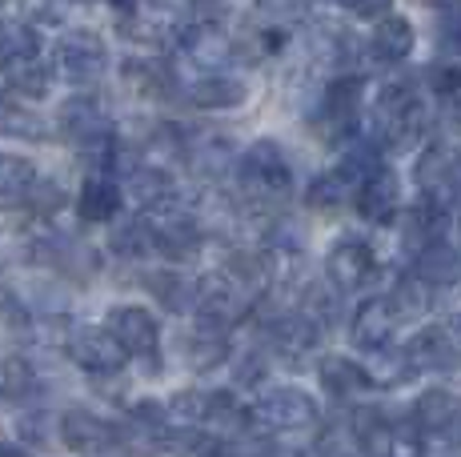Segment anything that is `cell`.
<instances>
[{
  "label": "cell",
  "instance_id": "obj_6",
  "mask_svg": "<svg viewBox=\"0 0 461 457\" xmlns=\"http://www.w3.org/2000/svg\"><path fill=\"white\" fill-rule=\"evenodd\" d=\"M197 321L217 325V329H237L245 318H249L253 301L233 285L225 273H212L197 281Z\"/></svg>",
  "mask_w": 461,
  "mask_h": 457
},
{
  "label": "cell",
  "instance_id": "obj_20",
  "mask_svg": "<svg viewBox=\"0 0 461 457\" xmlns=\"http://www.w3.org/2000/svg\"><path fill=\"white\" fill-rule=\"evenodd\" d=\"M317 381H321V390L330 393V398H357V393L374 390V377H369L366 365L349 362V357L341 354H330L317 362Z\"/></svg>",
  "mask_w": 461,
  "mask_h": 457
},
{
  "label": "cell",
  "instance_id": "obj_51",
  "mask_svg": "<svg viewBox=\"0 0 461 457\" xmlns=\"http://www.w3.org/2000/svg\"><path fill=\"white\" fill-rule=\"evenodd\" d=\"M5 4H8V0H0V8H5Z\"/></svg>",
  "mask_w": 461,
  "mask_h": 457
},
{
  "label": "cell",
  "instance_id": "obj_1",
  "mask_svg": "<svg viewBox=\"0 0 461 457\" xmlns=\"http://www.w3.org/2000/svg\"><path fill=\"white\" fill-rule=\"evenodd\" d=\"M237 184H241L245 201L257 209H277L294 193V165H289L285 148L277 140L261 137L237 157Z\"/></svg>",
  "mask_w": 461,
  "mask_h": 457
},
{
  "label": "cell",
  "instance_id": "obj_18",
  "mask_svg": "<svg viewBox=\"0 0 461 457\" xmlns=\"http://www.w3.org/2000/svg\"><path fill=\"white\" fill-rule=\"evenodd\" d=\"M185 96H189V104H197V109H205V112H225V109H237V104L249 101V85L221 68V73H205V76H197V81H189Z\"/></svg>",
  "mask_w": 461,
  "mask_h": 457
},
{
  "label": "cell",
  "instance_id": "obj_16",
  "mask_svg": "<svg viewBox=\"0 0 461 457\" xmlns=\"http://www.w3.org/2000/svg\"><path fill=\"white\" fill-rule=\"evenodd\" d=\"M181 49H185V57H189L193 65H201L205 73H221V68L237 57L233 40L209 21H193L189 29L181 32Z\"/></svg>",
  "mask_w": 461,
  "mask_h": 457
},
{
  "label": "cell",
  "instance_id": "obj_49",
  "mask_svg": "<svg viewBox=\"0 0 461 457\" xmlns=\"http://www.w3.org/2000/svg\"><path fill=\"white\" fill-rule=\"evenodd\" d=\"M449 437H454V442L461 445V417H457V426H454V429H449Z\"/></svg>",
  "mask_w": 461,
  "mask_h": 457
},
{
  "label": "cell",
  "instance_id": "obj_31",
  "mask_svg": "<svg viewBox=\"0 0 461 457\" xmlns=\"http://www.w3.org/2000/svg\"><path fill=\"white\" fill-rule=\"evenodd\" d=\"M32 393H37V369H32L29 357H0V401L5 406H24Z\"/></svg>",
  "mask_w": 461,
  "mask_h": 457
},
{
  "label": "cell",
  "instance_id": "obj_10",
  "mask_svg": "<svg viewBox=\"0 0 461 457\" xmlns=\"http://www.w3.org/2000/svg\"><path fill=\"white\" fill-rule=\"evenodd\" d=\"M104 325L113 329V337L125 345L129 357H140V362L157 365V349H161V325L149 309L140 305H113Z\"/></svg>",
  "mask_w": 461,
  "mask_h": 457
},
{
  "label": "cell",
  "instance_id": "obj_17",
  "mask_svg": "<svg viewBox=\"0 0 461 457\" xmlns=\"http://www.w3.org/2000/svg\"><path fill=\"white\" fill-rule=\"evenodd\" d=\"M129 189L145 213H168V209L181 205V184L161 165H137V173L129 177Z\"/></svg>",
  "mask_w": 461,
  "mask_h": 457
},
{
  "label": "cell",
  "instance_id": "obj_25",
  "mask_svg": "<svg viewBox=\"0 0 461 457\" xmlns=\"http://www.w3.org/2000/svg\"><path fill=\"white\" fill-rule=\"evenodd\" d=\"M461 417V401L449 390H425L418 401H413V426L421 434H446L457 426Z\"/></svg>",
  "mask_w": 461,
  "mask_h": 457
},
{
  "label": "cell",
  "instance_id": "obj_44",
  "mask_svg": "<svg viewBox=\"0 0 461 457\" xmlns=\"http://www.w3.org/2000/svg\"><path fill=\"white\" fill-rule=\"evenodd\" d=\"M29 193H32V209H37V213H52V209L65 205V193H60V184H52V181L37 177V184H32Z\"/></svg>",
  "mask_w": 461,
  "mask_h": 457
},
{
  "label": "cell",
  "instance_id": "obj_23",
  "mask_svg": "<svg viewBox=\"0 0 461 457\" xmlns=\"http://www.w3.org/2000/svg\"><path fill=\"white\" fill-rule=\"evenodd\" d=\"M5 85H8V93H16V96H24V101H44V96L52 93V65L41 57H16V60H8L5 68Z\"/></svg>",
  "mask_w": 461,
  "mask_h": 457
},
{
  "label": "cell",
  "instance_id": "obj_32",
  "mask_svg": "<svg viewBox=\"0 0 461 457\" xmlns=\"http://www.w3.org/2000/svg\"><path fill=\"white\" fill-rule=\"evenodd\" d=\"M446 213H449V209L433 205V201H421V205L405 209V225H402L405 241H410L413 249H425V245L441 241V233H446V221H449Z\"/></svg>",
  "mask_w": 461,
  "mask_h": 457
},
{
  "label": "cell",
  "instance_id": "obj_34",
  "mask_svg": "<svg viewBox=\"0 0 461 457\" xmlns=\"http://www.w3.org/2000/svg\"><path fill=\"white\" fill-rule=\"evenodd\" d=\"M185 161L193 165L197 177H217L233 165V140L229 137H209L205 145H189L185 148Z\"/></svg>",
  "mask_w": 461,
  "mask_h": 457
},
{
  "label": "cell",
  "instance_id": "obj_3",
  "mask_svg": "<svg viewBox=\"0 0 461 457\" xmlns=\"http://www.w3.org/2000/svg\"><path fill=\"white\" fill-rule=\"evenodd\" d=\"M361 101H366V81H361L357 73H337L321 89V104H317L313 121H309L313 133L321 140H330V145L345 140L361 112Z\"/></svg>",
  "mask_w": 461,
  "mask_h": 457
},
{
  "label": "cell",
  "instance_id": "obj_38",
  "mask_svg": "<svg viewBox=\"0 0 461 457\" xmlns=\"http://www.w3.org/2000/svg\"><path fill=\"white\" fill-rule=\"evenodd\" d=\"M41 37L29 21H0V68L16 57H37Z\"/></svg>",
  "mask_w": 461,
  "mask_h": 457
},
{
  "label": "cell",
  "instance_id": "obj_27",
  "mask_svg": "<svg viewBox=\"0 0 461 457\" xmlns=\"http://www.w3.org/2000/svg\"><path fill=\"white\" fill-rule=\"evenodd\" d=\"M353 442H357L361 457H393L397 426L377 409H357V417H353Z\"/></svg>",
  "mask_w": 461,
  "mask_h": 457
},
{
  "label": "cell",
  "instance_id": "obj_5",
  "mask_svg": "<svg viewBox=\"0 0 461 457\" xmlns=\"http://www.w3.org/2000/svg\"><path fill=\"white\" fill-rule=\"evenodd\" d=\"M57 125L77 148H88L93 157L109 153V148L117 145V129H113V121L104 117V109L96 101H88V96H73V101L60 104Z\"/></svg>",
  "mask_w": 461,
  "mask_h": 457
},
{
  "label": "cell",
  "instance_id": "obj_4",
  "mask_svg": "<svg viewBox=\"0 0 461 457\" xmlns=\"http://www.w3.org/2000/svg\"><path fill=\"white\" fill-rule=\"evenodd\" d=\"M253 421L273 434H294L317 421V401L301 385H273L253 401Z\"/></svg>",
  "mask_w": 461,
  "mask_h": 457
},
{
  "label": "cell",
  "instance_id": "obj_22",
  "mask_svg": "<svg viewBox=\"0 0 461 457\" xmlns=\"http://www.w3.org/2000/svg\"><path fill=\"white\" fill-rule=\"evenodd\" d=\"M233 357V341H229V329H217V325L201 321L197 329L185 341V362H189L197 373H212Z\"/></svg>",
  "mask_w": 461,
  "mask_h": 457
},
{
  "label": "cell",
  "instance_id": "obj_2",
  "mask_svg": "<svg viewBox=\"0 0 461 457\" xmlns=\"http://www.w3.org/2000/svg\"><path fill=\"white\" fill-rule=\"evenodd\" d=\"M425 129H429V112L418 101V89L405 81H389L374 104V140L389 148H410L425 137Z\"/></svg>",
  "mask_w": 461,
  "mask_h": 457
},
{
  "label": "cell",
  "instance_id": "obj_14",
  "mask_svg": "<svg viewBox=\"0 0 461 457\" xmlns=\"http://www.w3.org/2000/svg\"><path fill=\"white\" fill-rule=\"evenodd\" d=\"M353 205H357V213L366 217V221L389 225L397 217V209H402V181H397V173L381 165L374 177H366V181L357 184V193H353Z\"/></svg>",
  "mask_w": 461,
  "mask_h": 457
},
{
  "label": "cell",
  "instance_id": "obj_35",
  "mask_svg": "<svg viewBox=\"0 0 461 457\" xmlns=\"http://www.w3.org/2000/svg\"><path fill=\"white\" fill-rule=\"evenodd\" d=\"M353 184L341 177V173H321V177H313L309 181V189H305V205L309 209H317V213H337V209L345 205V201L353 197Z\"/></svg>",
  "mask_w": 461,
  "mask_h": 457
},
{
  "label": "cell",
  "instance_id": "obj_26",
  "mask_svg": "<svg viewBox=\"0 0 461 457\" xmlns=\"http://www.w3.org/2000/svg\"><path fill=\"white\" fill-rule=\"evenodd\" d=\"M410 357H413V365H418V373L421 369H446L449 362L461 357V345L449 325H429V329H421L418 337H413Z\"/></svg>",
  "mask_w": 461,
  "mask_h": 457
},
{
  "label": "cell",
  "instance_id": "obj_29",
  "mask_svg": "<svg viewBox=\"0 0 461 457\" xmlns=\"http://www.w3.org/2000/svg\"><path fill=\"white\" fill-rule=\"evenodd\" d=\"M413 273H418L425 285H454L461 277V257L449 241H433V245H425V249H418Z\"/></svg>",
  "mask_w": 461,
  "mask_h": 457
},
{
  "label": "cell",
  "instance_id": "obj_15",
  "mask_svg": "<svg viewBox=\"0 0 461 457\" xmlns=\"http://www.w3.org/2000/svg\"><path fill=\"white\" fill-rule=\"evenodd\" d=\"M397 325H402V318H397V309H393L389 297H366V301L353 309L349 337H353V345H361V349L374 354V349L389 345V337H393Z\"/></svg>",
  "mask_w": 461,
  "mask_h": 457
},
{
  "label": "cell",
  "instance_id": "obj_30",
  "mask_svg": "<svg viewBox=\"0 0 461 457\" xmlns=\"http://www.w3.org/2000/svg\"><path fill=\"white\" fill-rule=\"evenodd\" d=\"M369 49H374L377 60L397 65V60H405L413 52V24L405 16H381L374 37H369Z\"/></svg>",
  "mask_w": 461,
  "mask_h": 457
},
{
  "label": "cell",
  "instance_id": "obj_37",
  "mask_svg": "<svg viewBox=\"0 0 461 457\" xmlns=\"http://www.w3.org/2000/svg\"><path fill=\"white\" fill-rule=\"evenodd\" d=\"M257 29H294L309 16V0H253Z\"/></svg>",
  "mask_w": 461,
  "mask_h": 457
},
{
  "label": "cell",
  "instance_id": "obj_12",
  "mask_svg": "<svg viewBox=\"0 0 461 457\" xmlns=\"http://www.w3.org/2000/svg\"><path fill=\"white\" fill-rule=\"evenodd\" d=\"M374 269H377V257L369 249V241H361V237H341L330 249V257H325V277H330V285L337 293L361 289L374 277Z\"/></svg>",
  "mask_w": 461,
  "mask_h": 457
},
{
  "label": "cell",
  "instance_id": "obj_41",
  "mask_svg": "<svg viewBox=\"0 0 461 457\" xmlns=\"http://www.w3.org/2000/svg\"><path fill=\"white\" fill-rule=\"evenodd\" d=\"M389 301H393L397 318L410 321V318H418V313H425V305H429V285H425L418 273H405L389 289Z\"/></svg>",
  "mask_w": 461,
  "mask_h": 457
},
{
  "label": "cell",
  "instance_id": "obj_24",
  "mask_svg": "<svg viewBox=\"0 0 461 457\" xmlns=\"http://www.w3.org/2000/svg\"><path fill=\"white\" fill-rule=\"evenodd\" d=\"M32 261H44L49 269L77 273V277H93V269H96L93 249L68 241V237H44V241H37V245H32Z\"/></svg>",
  "mask_w": 461,
  "mask_h": 457
},
{
  "label": "cell",
  "instance_id": "obj_46",
  "mask_svg": "<svg viewBox=\"0 0 461 457\" xmlns=\"http://www.w3.org/2000/svg\"><path fill=\"white\" fill-rule=\"evenodd\" d=\"M261 377H265V357H261V354L245 357V362L237 365V381H241V385H245V381L253 385V381H261Z\"/></svg>",
  "mask_w": 461,
  "mask_h": 457
},
{
  "label": "cell",
  "instance_id": "obj_21",
  "mask_svg": "<svg viewBox=\"0 0 461 457\" xmlns=\"http://www.w3.org/2000/svg\"><path fill=\"white\" fill-rule=\"evenodd\" d=\"M57 129L44 121V112L32 109L24 96H5L0 93V137L13 140H49Z\"/></svg>",
  "mask_w": 461,
  "mask_h": 457
},
{
  "label": "cell",
  "instance_id": "obj_45",
  "mask_svg": "<svg viewBox=\"0 0 461 457\" xmlns=\"http://www.w3.org/2000/svg\"><path fill=\"white\" fill-rule=\"evenodd\" d=\"M349 8L357 16H369V21H377V16H389L393 0H349Z\"/></svg>",
  "mask_w": 461,
  "mask_h": 457
},
{
  "label": "cell",
  "instance_id": "obj_50",
  "mask_svg": "<svg viewBox=\"0 0 461 457\" xmlns=\"http://www.w3.org/2000/svg\"><path fill=\"white\" fill-rule=\"evenodd\" d=\"M337 4H349V0H337Z\"/></svg>",
  "mask_w": 461,
  "mask_h": 457
},
{
  "label": "cell",
  "instance_id": "obj_36",
  "mask_svg": "<svg viewBox=\"0 0 461 457\" xmlns=\"http://www.w3.org/2000/svg\"><path fill=\"white\" fill-rule=\"evenodd\" d=\"M413 373H418V365H413L410 349H405V354H397V349H389V345L374 349V369H369V377H374V385H381V390L405 385Z\"/></svg>",
  "mask_w": 461,
  "mask_h": 457
},
{
  "label": "cell",
  "instance_id": "obj_39",
  "mask_svg": "<svg viewBox=\"0 0 461 457\" xmlns=\"http://www.w3.org/2000/svg\"><path fill=\"white\" fill-rule=\"evenodd\" d=\"M32 337V313L16 293H0V341L16 345V341Z\"/></svg>",
  "mask_w": 461,
  "mask_h": 457
},
{
  "label": "cell",
  "instance_id": "obj_33",
  "mask_svg": "<svg viewBox=\"0 0 461 457\" xmlns=\"http://www.w3.org/2000/svg\"><path fill=\"white\" fill-rule=\"evenodd\" d=\"M113 253H121V257L129 261H145L157 253V228H153V217H132L113 233Z\"/></svg>",
  "mask_w": 461,
  "mask_h": 457
},
{
  "label": "cell",
  "instance_id": "obj_28",
  "mask_svg": "<svg viewBox=\"0 0 461 457\" xmlns=\"http://www.w3.org/2000/svg\"><path fill=\"white\" fill-rule=\"evenodd\" d=\"M145 289L168 313H185L197 305V281H189L185 273H176V269H153V273L145 277Z\"/></svg>",
  "mask_w": 461,
  "mask_h": 457
},
{
  "label": "cell",
  "instance_id": "obj_8",
  "mask_svg": "<svg viewBox=\"0 0 461 457\" xmlns=\"http://www.w3.org/2000/svg\"><path fill=\"white\" fill-rule=\"evenodd\" d=\"M68 357H73L85 373L109 377V373H121L129 354H125V345L113 337L109 325H81V329H73V337H68Z\"/></svg>",
  "mask_w": 461,
  "mask_h": 457
},
{
  "label": "cell",
  "instance_id": "obj_42",
  "mask_svg": "<svg viewBox=\"0 0 461 457\" xmlns=\"http://www.w3.org/2000/svg\"><path fill=\"white\" fill-rule=\"evenodd\" d=\"M429 89L441 96V101H449V96L461 93V65L457 60H441V65L429 68Z\"/></svg>",
  "mask_w": 461,
  "mask_h": 457
},
{
  "label": "cell",
  "instance_id": "obj_13",
  "mask_svg": "<svg viewBox=\"0 0 461 457\" xmlns=\"http://www.w3.org/2000/svg\"><path fill=\"white\" fill-rule=\"evenodd\" d=\"M157 228V253L168 261H193L205 245V228L185 209H168V213H149Z\"/></svg>",
  "mask_w": 461,
  "mask_h": 457
},
{
  "label": "cell",
  "instance_id": "obj_7",
  "mask_svg": "<svg viewBox=\"0 0 461 457\" xmlns=\"http://www.w3.org/2000/svg\"><path fill=\"white\" fill-rule=\"evenodd\" d=\"M413 177H418V189L425 193V201L449 209L461 197V153H454L446 145H429L418 157Z\"/></svg>",
  "mask_w": 461,
  "mask_h": 457
},
{
  "label": "cell",
  "instance_id": "obj_9",
  "mask_svg": "<svg viewBox=\"0 0 461 457\" xmlns=\"http://www.w3.org/2000/svg\"><path fill=\"white\" fill-rule=\"evenodd\" d=\"M57 65L73 85H93V81H101L104 68H109V49L88 29L65 32L57 45Z\"/></svg>",
  "mask_w": 461,
  "mask_h": 457
},
{
  "label": "cell",
  "instance_id": "obj_40",
  "mask_svg": "<svg viewBox=\"0 0 461 457\" xmlns=\"http://www.w3.org/2000/svg\"><path fill=\"white\" fill-rule=\"evenodd\" d=\"M37 184V165L21 153H0V197H24Z\"/></svg>",
  "mask_w": 461,
  "mask_h": 457
},
{
  "label": "cell",
  "instance_id": "obj_11",
  "mask_svg": "<svg viewBox=\"0 0 461 457\" xmlns=\"http://www.w3.org/2000/svg\"><path fill=\"white\" fill-rule=\"evenodd\" d=\"M60 442L77 457H101V453H109L113 445H121V429L113 426V421H104L101 413L68 409L65 417H60Z\"/></svg>",
  "mask_w": 461,
  "mask_h": 457
},
{
  "label": "cell",
  "instance_id": "obj_43",
  "mask_svg": "<svg viewBox=\"0 0 461 457\" xmlns=\"http://www.w3.org/2000/svg\"><path fill=\"white\" fill-rule=\"evenodd\" d=\"M301 313H309L317 325H333L337 321V301H333V293H321V289H309V309H301Z\"/></svg>",
  "mask_w": 461,
  "mask_h": 457
},
{
  "label": "cell",
  "instance_id": "obj_48",
  "mask_svg": "<svg viewBox=\"0 0 461 457\" xmlns=\"http://www.w3.org/2000/svg\"><path fill=\"white\" fill-rule=\"evenodd\" d=\"M446 109L454 112V121H461V93H457V96H449V101H446Z\"/></svg>",
  "mask_w": 461,
  "mask_h": 457
},
{
  "label": "cell",
  "instance_id": "obj_47",
  "mask_svg": "<svg viewBox=\"0 0 461 457\" xmlns=\"http://www.w3.org/2000/svg\"><path fill=\"white\" fill-rule=\"evenodd\" d=\"M0 457H37V453H29L24 445H0Z\"/></svg>",
  "mask_w": 461,
  "mask_h": 457
},
{
  "label": "cell",
  "instance_id": "obj_19",
  "mask_svg": "<svg viewBox=\"0 0 461 457\" xmlns=\"http://www.w3.org/2000/svg\"><path fill=\"white\" fill-rule=\"evenodd\" d=\"M121 209H125V189H121L117 177H109V173L85 177L81 193H77V213H81V221L104 225V221H113Z\"/></svg>",
  "mask_w": 461,
  "mask_h": 457
}]
</instances>
